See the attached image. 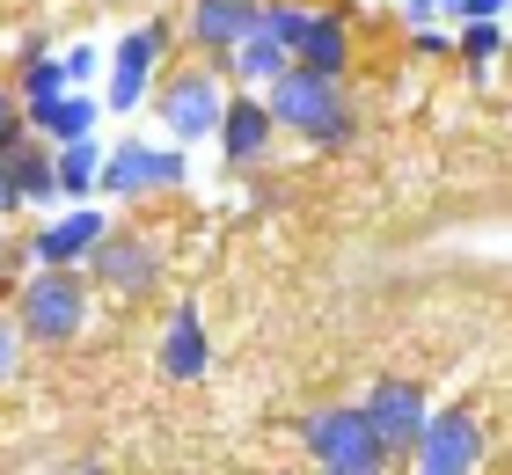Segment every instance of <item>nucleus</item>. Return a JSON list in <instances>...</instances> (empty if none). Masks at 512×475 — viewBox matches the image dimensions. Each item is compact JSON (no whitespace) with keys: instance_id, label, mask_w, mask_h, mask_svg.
I'll return each mask as SVG.
<instances>
[{"instance_id":"nucleus-4","label":"nucleus","mask_w":512,"mask_h":475,"mask_svg":"<svg viewBox=\"0 0 512 475\" xmlns=\"http://www.w3.org/2000/svg\"><path fill=\"white\" fill-rule=\"evenodd\" d=\"M227 74L220 66H183L154 88V110H161V132L169 147H198V139H220V117H227Z\"/></svg>"},{"instance_id":"nucleus-18","label":"nucleus","mask_w":512,"mask_h":475,"mask_svg":"<svg viewBox=\"0 0 512 475\" xmlns=\"http://www.w3.org/2000/svg\"><path fill=\"white\" fill-rule=\"evenodd\" d=\"M8 176H15V205H59V169L44 139H22L8 154Z\"/></svg>"},{"instance_id":"nucleus-17","label":"nucleus","mask_w":512,"mask_h":475,"mask_svg":"<svg viewBox=\"0 0 512 475\" xmlns=\"http://www.w3.org/2000/svg\"><path fill=\"white\" fill-rule=\"evenodd\" d=\"M169 37H176V30H169L161 15L139 22V30H125L118 44H110V66H103V74H139V81H154V74H161V52H169Z\"/></svg>"},{"instance_id":"nucleus-24","label":"nucleus","mask_w":512,"mask_h":475,"mask_svg":"<svg viewBox=\"0 0 512 475\" xmlns=\"http://www.w3.org/2000/svg\"><path fill=\"white\" fill-rule=\"evenodd\" d=\"M22 344H30V337L15 329V315H0V388L15 380V366H22Z\"/></svg>"},{"instance_id":"nucleus-10","label":"nucleus","mask_w":512,"mask_h":475,"mask_svg":"<svg viewBox=\"0 0 512 475\" xmlns=\"http://www.w3.org/2000/svg\"><path fill=\"white\" fill-rule=\"evenodd\" d=\"M88 278L110 285V293H147V285L161 278V249L139 242V234H118V227H110V242L88 256Z\"/></svg>"},{"instance_id":"nucleus-29","label":"nucleus","mask_w":512,"mask_h":475,"mask_svg":"<svg viewBox=\"0 0 512 475\" xmlns=\"http://www.w3.org/2000/svg\"><path fill=\"white\" fill-rule=\"evenodd\" d=\"M0 256H8V227H0Z\"/></svg>"},{"instance_id":"nucleus-23","label":"nucleus","mask_w":512,"mask_h":475,"mask_svg":"<svg viewBox=\"0 0 512 475\" xmlns=\"http://www.w3.org/2000/svg\"><path fill=\"white\" fill-rule=\"evenodd\" d=\"M22 139H30V132H22V103H15L8 88H0V161H8V154L22 147Z\"/></svg>"},{"instance_id":"nucleus-5","label":"nucleus","mask_w":512,"mask_h":475,"mask_svg":"<svg viewBox=\"0 0 512 475\" xmlns=\"http://www.w3.org/2000/svg\"><path fill=\"white\" fill-rule=\"evenodd\" d=\"M183 183H191L183 147H169V139H110L96 198H154V190H183Z\"/></svg>"},{"instance_id":"nucleus-22","label":"nucleus","mask_w":512,"mask_h":475,"mask_svg":"<svg viewBox=\"0 0 512 475\" xmlns=\"http://www.w3.org/2000/svg\"><path fill=\"white\" fill-rule=\"evenodd\" d=\"M59 66H66V81H74V88H96L110 59L96 52V44H66V52H59Z\"/></svg>"},{"instance_id":"nucleus-3","label":"nucleus","mask_w":512,"mask_h":475,"mask_svg":"<svg viewBox=\"0 0 512 475\" xmlns=\"http://www.w3.org/2000/svg\"><path fill=\"white\" fill-rule=\"evenodd\" d=\"M300 446L315 454V475H388V446L374 439V424L359 417V402L352 410H308L300 417Z\"/></svg>"},{"instance_id":"nucleus-15","label":"nucleus","mask_w":512,"mask_h":475,"mask_svg":"<svg viewBox=\"0 0 512 475\" xmlns=\"http://www.w3.org/2000/svg\"><path fill=\"white\" fill-rule=\"evenodd\" d=\"M293 66H300V74H330V81H344V66H352V30H344V15L315 8L308 37L293 44Z\"/></svg>"},{"instance_id":"nucleus-31","label":"nucleus","mask_w":512,"mask_h":475,"mask_svg":"<svg viewBox=\"0 0 512 475\" xmlns=\"http://www.w3.org/2000/svg\"><path fill=\"white\" fill-rule=\"evenodd\" d=\"M249 8H256V0H249Z\"/></svg>"},{"instance_id":"nucleus-6","label":"nucleus","mask_w":512,"mask_h":475,"mask_svg":"<svg viewBox=\"0 0 512 475\" xmlns=\"http://www.w3.org/2000/svg\"><path fill=\"white\" fill-rule=\"evenodd\" d=\"M483 417L476 410H432L410 446V475H483Z\"/></svg>"},{"instance_id":"nucleus-25","label":"nucleus","mask_w":512,"mask_h":475,"mask_svg":"<svg viewBox=\"0 0 512 475\" xmlns=\"http://www.w3.org/2000/svg\"><path fill=\"white\" fill-rule=\"evenodd\" d=\"M410 44H417V52H425V59L454 52V37H447V30H432V22H417V30H410Z\"/></svg>"},{"instance_id":"nucleus-9","label":"nucleus","mask_w":512,"mask_h":475,"mask_svg":"<svg viewBox=\"0 0 512 475\" xmlns=\"http://www.w3.org/2000/svg\"><path fill=\"white\" fill-rule=\"evenodd\" d=\"M154 359H161V373H169V380H205V366H213V337H205L198 300H176V307H169Z\"/></svg>"},{"instance_id":"nucleus-2","label":"nucleus","mask_w":512,"mask_h":475,"mask_svg":"<svg viewBox=\"0 0 512 475\" xmlns=\"http://www.w3.org/2000/svg\"><path fill=\"white\" fill-rule=\"evenodd\" d=\"M264 103H271V125L300 132L308 147H344L352 139V103H344V81H330V74H300L293 66Z\"/></svg>"},{"instance_id":"nucleus-26","label":"nucleus","mask_w":512,"mask_h":475,"mask_svg":"<svg viewBox=\"0 0 512 475\" xmlns=\"http://www.w3.org/2000/svg\"><path fill=\"white\" fill-rule=\"evenodd\" d=\"M505 8H512V0H461V15H454V22H498Z\"/></svg>"},{"instance_id":"nucleus-11","label":"nucleus","mask_w":512,"mask_h":475,"mask_svg":"<svg viewBox=\"0 0 512 475\" xmlns=\"http://www.w3.org/2000/svg\"><path fill=\"white\" fill-rule=\"evenodd\" d=\"M22 132H37L44 147L96 139V132H103V95H96V88H74V95H59L52 110H22Z\"/></svg>"},{"instance_id":"nucleus-27","label":"nucleus","mask_w":512,"mask_h":475,"mask_svg":"<svg viewBox=\"0 0 512 475\" xmlns=\"http://www.w3.org/2000/svg\"><path fill=\"white\" fill-rule=\"evenodd\" d=\"M410 15H461V0H403Z\"/></svg>"},{"instance_id":"nucleus-8","label":"nucleus","mask_w":512,"mask_h":475,"mask_svg":"<svg viewBox=\"0 0 512 475\" xmlns=\"http://www.w3.org/2000/svg\"><path fill=\"white\" fill-rule=\"evenodd\" d=\"M359 417L374 424V439L388 446V454H410L417 432H425V417H432V395L417 388V380L388 373V380H374V388L359 395Z\"/></svg>"},{"instance_id":"nucleus-21","label":"nucleus","mask_w":512,"mask_h":475,"mask_svg":"<svg viewBox=\"0 0 512 475\" xmlns=\"http://www.w3.org/2000/svg\"><path fill=\"white\" fill-rule=\"evenodd\" d=\"M454 52L469 59V66H491L505 52V22H461V37H454Z\"/></svg>"},{"instance_id":"nucleus-13","label":"nucleus","mask_w":512,"mask_h":475,"mask_svg":"<svg viewBox=\"0 0 512 475\" xmlns=\"http://www.w3.org/2000/svg\"><path fill=\"white\" fill-rule=\"evenodd\" d=\"M271 139H278L271 103H264V95H242V88H235V95H227V117H220V154L235 161V169H249V161L264 154Z\"/></svg>"},{"instance_id":"nucleus-14","label":"nucleus","mask_w":512,"mask_h":475,"mask_svg":"<svg viewBox=\"0 0 512 475\" xmlns=\"http://www.w3.org/2000/svg\"><path fill=\"white\" fill-rule=\"evenodd\" d=\"M220 74H235V81H242V95H271L278 81L293 74V52H286L278 37H264V30H256V37H242L235 52L220 59Z\"/></svg>"},{"instance_id":"nucleus-30","label":"nucleus","mask_w":512,"mask_h":475,"mask_svg":"<svg viewBox=\"0 0 512 475\" xmlns=\"http://www.w3.org/2000/svg\"><path fill=\"white\" fill-rule=\"evenodd\" d=\"M74 475H103V468H74Z\"/></svg>"},{"instance_id":"nucleus-19","label":"nucleus","mask_w":512,"mask_h":475,"mask_svg":"<svg viewBox=\"0 0 512 475\" xmlns=\"http://www.w3.org/2000/svg\"><path fill=\"white\" fill-rule=\"evenodd\" d=\"M59 95H74L59 52H30V59H22V95H15V103H22V110H52Z\"/></svg>"},{"instance_id":"nucleus-12","label":"nucleus","mask_w":512,"mask_h":475,"mask_svg":"<svg viewBox=\"0 0 512 475\" xmlns=\"http://www.w3.org/2000/svg\"><path fill=\"white\" fill-rule=\"evenodd\" d=\"M183 37H191L198 52L227 59L242 37H256V8H249V0H191V15H183Z\"/></svg>"},{"instance_id":"nucleus-1","label":"nucleus","mask_w":512,"mask_h":475,"mask_svg":"<svg viewBox=\"0 0 512 475\" xmlns=\"http://www.w3.org/2000/svg\"><path fill=\"white\" fill-rule=\"evenodd\" d=\"M96 315V285L81 271H30L15 285V329L30 344H74Z\"/></svg>"},{"instance_id":"nucleus-7","label":"nucleus","mask_w":512,"mask_h":475,"mask_svg":"<svg viewBox=\"0 0 512 475\" xmlns=\"http://www.w3.org/2000/svg\"><path fill=\"white\" fill-rule=\"evenodd\" d=\"M110 242V212L103 205H66V212H52L37 234H30V264L37 271H88V256H96Z\"/></svg>"},{"instance_id":"nucleus-28","label":"nucleus","mask_w":512,"mask_h":475,"mask_svg":"<svg viewBox=\"0 0 512 475\" xmlns=\"http://www.w3.org/2000/svg\"><path fill=\"white\" fill-rule=\"evenodd\" d=\"M15 212V176H8V161H0V220Z\"/></svg>"},{"instance_id":"nucleus-16","label":"nucleus","mask_w":512,"mask_h":475,"mask_svg":"<svg viewBox=\"0 0 512 475\" xmlns=\"http://www.w3.org/2000/svg\"><path fill=\"white\" fill-rule=\"evenodd\" d=\"M103 139H74V147H52V169H59V205H96L103 190Z\"/></svg>"},{"instance_id":"nucleus-20","label":"nucleus","mask_w":512,"mask_h":475,"mask_svg":"<svg viewBox=\"0 0 512 475\" xmlns=\"http://www.w3.org/2000/svg\"><path fill=\"white\" fill-rule=\"evenodd\" d=\"M308 22H315V0H256V30L278 37L286 52L308 37Z\"/></svg>"}]
</instances>
